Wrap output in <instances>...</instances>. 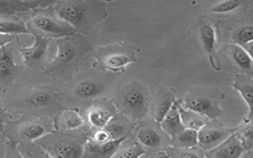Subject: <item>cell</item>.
<instances>
[{"mask_svg":"<svg viewBox=\"0 0 253 158\" xmlns=\"http://www.w3.org/2000/svg\"><path fill=\"white\" fill-rule=\"evenodd\" d=\"M239 158H253V151L252 150H246L239 156Z\"/></svg>","mask_w":253,"mask_h":158,"instance_id":"40","label":"cell"},{"mask_svg":"<svg viewBox=\"0 0 253 158\" xmlns=\"http://www.w3.org/2000/svg\"><path fill=\"white\" fill-rule=\"evenodd\" d=\"M33 26L44 35L52 38H67L75 37L77 33L65 22L58 18H54L46 15H38L33 21Z\"/></svg>","mask_w":253,"mask_h":158,"instance_id":"6","label":"cell"},{"mask_svg":"<svg viewBox=\"0 0 253 158\" xmlns=\"http://www.w3.org/2000/svg\"><path fill=\"white\" fill-rule=\"evenodd\" d=\"M56 44V54L47 67L49 71H62L70 68L84 56L90 47L82 39L73 37L58 39Z\"/></svg>","mask_w":253,"mask_h":158,"instance_id":"2","label":"cell"},{"mask_svg":"<svg viewBox=\"0 0 253 158\" xmlns=\"http://www.w3.org/2000/svg\"><path fill=\"white\" fill-rule=\"evenodd\" d=\"M154 158H170V157L167 156V155L164 153V151H162V152H159Z\"/></svg>","mask_w":253,"mask_h":158,"instance_id":"41","label":"cell"},{"mask_svg":"<svg viewBox=\"0 0 253 158\" xmlns=\"http://www.w3.org/2000/svg\"><path fill=\"white\" fill-rule=\"evenodd\" d=\"M174 102H175L174 96L169 93L164 94L158 100V103H157L156 109H155V113H154V118L157 122H160L163 119V118L168 113V111L170 110V108L172 107Z\"/></svg>","mask_w":253,"mask_h":158,"instance_id":"23","label":"cell"},{"mask_svg":"<svg viewBox=\"0 0 253 158\" xmlns=\"http://www.w3.org/2000/svg\"><path fill=\"white\" fill-rule=\"evenodd\" d=\"M244 148L238 136L234 132L226 140L220 143L209 153L210 158H239Z\"/></svg>","mask_w":253,"mask_h":158,"instance_id":"10","label":"cell"},{"mask_svg":"<svg viewBox=\"0 0 253 158\" xmlns=\"http://www.w3.org/2000/svg\"><path fill=\"white\" fill-rule=\"evenodd\" d=\"M29 30L22 22L9 20L0 21V35L13 36L16 34H28Z\"/></svg>","mask_w":253,"mask_h":158,"instance_id":"25","label":"cell"},{"mask_svg":"<svg viewBox=\"0 0 253 158\" xmlns=\"http://www.w3.org/2000/svg\"><path fill=\"white\" fill-rule=\"evenodd\" d=\"M46 128L43 124L39 122H31L23 126L21 135L28 140H36L45 135Z\"/></svg>","mask_w":253,"mask_h":158,"instance_id":"24","label":"cell"},{"mask_svg":"<svg viewBox=\"0 0 253 158\" xmlns=\"http://www.w3.org/2000/svg\"><path fill=\"white\" fill-rule=\"evenodd\" d=\"M85 142L66 134H50L41 140V145L51 158H81Z\"/></svg>","mask_w":253,"mask_h":158,"instance_id":"4","label":"cell"},{"mask_svg":"<svg viewBox=\"0 0 253 158\" xmlns=\"http://www.w3.org/2000/svg\"><path fill=\"white\" fill-rule=\"evenodd\" d=\"M3 61H13L10 53L8 52L5 46L0 47V62H3Z\"/></svg>","mask_w":253,"mask_h":158,"instance_id":"35","label":"cell"},{"mask_svg":"<svg viewBox=\"0 0 253 158\" xmlns=\"http://www.w3.org/2000/svg\"><path fill=\"white\" fill-rule=\"evenodd\" d=\"M125 139L126 137L114 139L103 144H98L93 140H88L85 142L81 158H110L116 150L120 148Z\"/></svg>","mask_w":253,"mask_h":158,"instance_id":"9","label":"cell"},{"mask_svg":"<svg viewBox=\"0 0 253 158\" xmlns=\"http://www.w3.org/2000/svg\"><path fill=\"white\" fill-rule=\"evenodd\" d=\"M183 109L193 111L208 119H214L221 114L218 105L211 98L203 95H193L186 98L183 101Z\"/></svg>","mask_w":253,"mask_h":158,"instance_id":"7","label":"cell"},{"mask_svg":"<svg viewBox=\"0 0 253 158\" xmlns=\"http://www.w3.org/2000/svg\"><path fill=\"white\" fill-rule=\"evenodd\" d=\"M53 5L57 18L68 24L76 33H89L107 16L106 5L102 1L67 0L55 1Z\"/></svg>","mask_w":253,"mask_h":158,"instance_id":"1","label":"cell"},{"mask_svg":"<svg viewBox=\"0 0 253 158\" xmlns=\"http://www.w3.org/2000/svg\"><path fill=\"white\" fill-rule=\"evenodd\" d=\"M102 64L111 70H120L135 60L134 54L126 48L110 47L99 54Z\"/></svg>","mask_w":253,"mask_h":158,"instance_id":"8","label":"cell"},{"mask_svg":"<svg viewBox=\"0 0 253 158\" xmlns=\"http://www.w3.org/2000/svg\"><path fill=\"white\" fill-rule=\"evenodd\" d=\"M160 124L163 131L171 137H175L185 129L180 118L179 103L174 102L168 113L160 121Z\"/></svg>","mask_w":253,"mask_h":158,"instance_id":"14","label":"cell"},{"mask_svg":"<svg viewBox=\"0 0 253 158\" xmlns=\"http://www.w3.org/2000/svg\"><path fill=\"white\" fill-rule=\"evenodd\" d=\"M9 158H25L18 150L16 149H13L10 153V157Z\"/></svg>","mask_w":253,"mask_h":158,"instance_id":"39","label":"cell"},{"mask_svg":"<svg viewBox=\"0 0 253 158\" xmlns=\"http://www.w3.org/2000/svg\"><path fill=\"white\" fill-rule=\"evenodd\" d=\"M8 115L4 112V110L1 108V105H0V132L3 131V125H4V122L7 118Z\"/></svg>","mask_w":253,"mask_h":158,"instance_id":"37","label":"cell"},{"mask_svg":"<svg viewBox=\"0 0 253 158\" xmlns=\"http://www.w3.org/2000/svg\"><path fill=\"white\" fill-rule=\"evenodd\" d=\"M34 37L35 41L33 45L20 48V52L22 53L24 60L27 63H35L41 61L44 57L47 50L49 42L48 38L39 34H34Z\"/></svg>","mask_w":253,"mask_h":158,"instance_id":"13","label":"cell"},{"mask_svg":"<svg viewBox=\"0 0 253 158\" xmlns=\"http://www.w3.org/2000/svg\"><path fill=\"white\" fill-rule=\"evenodd\" d=\"M104 128L108 131L112 140L126 137V133L128 132L127 123L123 121L121 118H116L114 117Z\"/></svg>","mask_w":253,"mask_h":158,"instance_id":"21","label":"cell"},{"mask_svg":"<svg viewBox=\"0 0 253 158\" xmlns=\"http://www.w3.org/2000/svg\"><path fill=\"white\" fill-rule=\"evenodd\" d=\"M173 140L175 142L174 147L192 148L198 144V131L185 128L182 132L173 137Z\"/></svg>","mask_w":253,"mask_h":158,"instance_id":"20","label":"cell"},{"mask_svg":"<svg viewBox=\"0 0 253 158\" xmlns=\"http://www.w3.org/2000/svg\"><path fill=\"white\" fill-rule=\"evenodd\" d=\"M179 112H180V118L181 121L184 125L185 128L189 129H194V130H199L201 127H203L207 122H209V119L206 118L205 117L190 111L183 109L180 104H179Z\"/></svg>","mask_w":253,"mask_h":158,"instance_id":"18","label":"cell"},{"mask_svg":"<svg viewBox=\"0 0 253 158\" xmlns=\"http://www.w3.org/2000/svg\"><path fill=\"white\" fill-rule=\"evenodd\" d=\"M92 140L95 142V143H98V144H103V143H106L111 139L108 131L105 129V128H99L97 129L95 132H94V135H93V138Z\"/></svg>","mask_w":253,"mask_h":158,"instance_id":"33","label":"cell"},{"mask_svg":"<svg viewBox=\"0 0 253 158\" xmlns=\"http://www.w3.org/2000/svg\"><path fill=\"white\" fill-rule=\"evenodd\" d=\"M15 68L14 61H3L0 62V77L8 78L12 75Z\"/></svg>","mask_w":253,"mask_h":158,"instance_id":"34","label":"cell"},{"mask_svg":"<svg viewBox=\"0 0 253 158\" xmlns=\"http://www.w3.org/2000/svg\"><path fill=\"white\" fill-rule=\"evenodd\" d=\"M83 119L81 116L75 111H66L62 115L61 118V125L65 129H75L82 125Z\"/></svg>","mask_w":253,"mask_h":158,"instance_id":"28","label":"cell"},{"mask_svg":"<svg viewBox=\"0 0 253 158\" xmlns=\"http://www.w3.org/2000/svg\"><path fill=\"white\" fill-rule=\"evenodd\" d=\"M145 153V150L137 143H131L127 147L117 149L110 158H139Z\"/></svg>","mask_w":253,"mask_h":158,"instance_id":"27","label":"cell"},{"mask_svg":"<svg viewBox=\"0 0 253 158\" xmlns=\"http://www.w3.org/2000/svg\"><path fill=\"white\" fill-rule=\"evenodd\" d=\"M241 3L242 2L240 0H227V1L218 2L211 7V11L212 13H216V14L228 13V12H231V11L235 10L236 8H238L241 5Z\"/></svg>","mask_w":253,"mask_h":158,"instance_id":"32","label":"cell"},{"mask_svg":"<svg viewBox=\"0 0 253 158\" xmlns=\"http://www.w3.org/2000/svg\"><path fill=\"white\" fill-rule=\"evenodd\" d=\"M200 39L205 51L211 54L213 51L215 44L214 29L209 24L202 26V28L200 29Z\"/></svg>","mask_w":253,"mask_h":158,"instance_id":"22","label":"cell"},{"mask_svg":"<svg viewBox=\"0 0 253 158\" xmlns=\"http://www.w3.org/2000/svg\"><path fill=\"white\" fill-rule=\"evenodd\" d=\"M29 158H51L47 152H44L42 154H39V153H33L29 155Z\"/></svg>","mask_w":253,"mask_h":158,"instance_id":"38","label":"cell"},{"mask_svg":"<svg viewBox=\"0 0 253 158\" xmlns=\"http://www.w3.org/2000/svg\"><path fill=\"white\" fill-rule=\"evenodd\" d=\"M119 106L130 118H142L148 111V95L145 87L136 81L127 84L119 96Z\"/></svg>","mask_w":253,"mask_h":158,"instance_id":"3","label":"cell"},{"mask_svg":"<svg viewBox=\"0 0 253 158\" xmlns=\"http://www.w3.org/2000/svg\"><path fill=\"white\" fill-rule=\"evenodd\" d=\"M13 40V36H6V35H0V47L5 46L7 43Z\"/></svg>","mask_w":253,"mask_h":158,"instance_id":"36","label":"cell"},{"mask_svg":"<svg viewBox=\"0 0 253 158\" xmlns=\"http://www.w3.org/2000/svg\"><path fill=\"white\" fill-rule=\"evenodd\" d=\"M104 85L97 80L85 79L80 81L74 88V96L79 99H90L104 92Z\"/></svg>","mask_w":253,"mask_h":158,"instance_id":"16","label":"cell"},{"mask_svg":"<svg viewBox=\"0 0 253 158\" xmlns=\"http://www.w3.org/2000/svg\"><path fill=\"white\" fill-rule=\"evenodd\" d=\"M164 153L170 158H203L199 153L190 148L168 147L164 150Z\"/></svg>","mask_w":253,"mask_h":158,"instance_id":"30","label":"cell"},{"mask_svg":"<svg viewBox=\"0 0 253 158\" xmlns=\"http://www.w3.org/2000/svg\"><path fill=\"white\" fill-rule=\"evenodd\" d=\"M138 141L150 148H156L161 144V136L154 129L149 127H142L136 134Z\"/></svg>","mask_w":253,"mask_h":158,"instance_id":"19","label":"cell"},{"mask_svg":"<svg viewBox=\"0 0 253 158\" xmlns=\"http://www.w3.org/2000/svg\"><path fill=\"white\" fill-rule=\"evenodd\" d=\"M236 135L241 141L244 150H252V119H248V122L240 128L239 134Z\"/></svg>","mask_w":253,"mask_h":158,"instance_id":"29","label":"cell"},{"mask_svg":"<svg viewBox=\"0 0 253 158\" xmlns=\"http://www.w3.org/2000/svg\"><path fill=\"white\" fill-rule=\"evenodd\" d=\"M232 87L236 89L248 107V119H252V106H253V81L251 76L244 74H237L235 76Z\"/></svg>","mask_w":253,"mask_h":158,"instance_id":"15","label":"cell"},{"mask_svg":"<svg viewBox=\"0 0 253 158\" xmlns=\"http://www.w3.org/2000/svg\"><path fill=\"white\" fill-rule=\"evenodd\" d=\"M233 39H234L235 44H238L240 46L247 44V43H251L252 40H253L252 26H246V27H243L240 30H238L235 33Z\"/></svg>","mask_w":253,"mask_h":158,"instance_id":"31","label":"cell"},{"mask_svg":"<svg viewBox=\"0 0 253 158\" xmlns=\"http://www.w3.org/2000/svg\"><path fill=\"white\" fill-rule=\"evenodd\" d=\"M237 128L224 127L218 123L207 122L198 130V143L204 150H211L226 140Z\"/></svg>","mask_w":253,"mask_h":158,"instance_id":"5","label":"cell"},{"mask_svg":"<svg viewBox=\"0 0 253 158\" xmlns=\"http://www.w3.org/2000/svg\"><path fill=\"white\" fill-rule=\"evenodd\" d=\"M115 110L111 104H99L88 110L86 117L90 125L99 129L104 128L113 118Z\"/></svg>","mask_w":253,"mask_h":158,"instance_id":"12","label":"cell"},{"mask_svg":"<svg viewBox=\"0 0 253 158\" xmlns=\"http://www.w3.org/2000/svg\"><path fill=\"white\" fill-rule=\"evenodd\" d=\"M229 47V53L233 62L240 69L248 71L251 74L252 58L250 52H248L243 46H240L238 44H232Z\"/></svg>","mask_w":253,"mask_h":158,"instance_id":"17","label":"cell"},{"mask_svg":"<svg viewBox=\"0 0 253 158\" xmlns=\"http://www.w3.org/2000/svg\"><path fill=\"white\" fill-rule=\"evenodd\" d=\"M55 1L49 0H36V1H22V0H0V14H15L18 12H26L39 7H47L53 5Z\"/></svg>","mask_w":253,"mask_h":158,"instance_id":"11","label":"cell"},{"mask_svg":"<svg viewBox=\"0 0 253 158\" xmlns=\"http://www.w3.org/2000/svg\"><path fill=\"white\" fill-rule=\"evenodd\" d=\"M54 102L53 97L45 91H36L28 98L29 105L36 108H43L52 105Z\"/></svg>","mask_w":253,"mask_h":158,"instance_id":"26","label":"cell"}]
</instances>
